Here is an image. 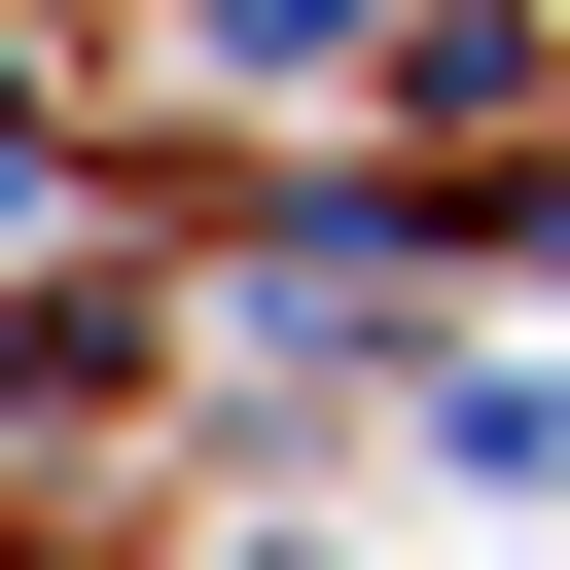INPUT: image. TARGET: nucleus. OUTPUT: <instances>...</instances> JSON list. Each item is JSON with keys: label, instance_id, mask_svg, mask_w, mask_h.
Listing matches in <instances>:
<instances>
[{"label": "nucleus", "instance_id": "obj_1", "mask_svg": "<svg viewBox=\"0 0 570 570\" xmlns=\"http://www.w3.org/2000/svg\"><path fill=\"white\" fill-rule=\"evenodd\" d=\"M428 463H463V499H570V356H463V392H428Z\"/></svg>", "mask_w": 570, "mask_h": 570}]
</instances>
